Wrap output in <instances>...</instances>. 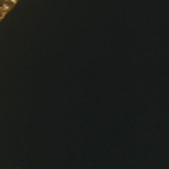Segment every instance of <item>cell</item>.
Masks as SVG:
<instances>
[{
	"label": "cell",
	"mask_w": 169,
	"mask_h": 169,
	"mask_svg": "<svg viewBox=\"0 0 169 169\" xmlns=\"http://www.w3.org/2000/svg\"><path fill=\"white\" fill-rule=\"evenodd\" d=\"M7 2H9V3H10V5H12V3H15V2H17V0H7Z\"/></svg>",
	"instance_id": "7a4b0ae2"
},
{
	"label": "cell",
	"mask_w": 169,
	"mask_h": 169,
	"mask_svg": "<svg viewBox=\"0 0 169 169\" xmlns=\"http://www.w3.org/2000/svg\"><path fill=\"white\" fill-rule=\"evenodd\" d=\"M9 9H10V3H9V2H3V3L0 5V10H2V14H5Z\"/></svg>",
	"instance_id": "6da1fadb"
}]
</instances>
